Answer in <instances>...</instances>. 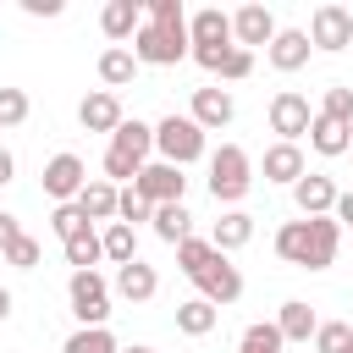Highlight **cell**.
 Listing matches in <instances>:
<instances>
[{
  "label": "cell",
  "mask_w": 353,
  "mask_h": 353,
  "mask_svg": "<svg viewBox=\"0 0 353 353\" xmlns=\"http://www.w3.org/2000/svg\"><path fill=\"white\" fill-rule=\"evenodd\" d=\"M138 66H176L188 55V11L182 0H143V28L132 33Z\"/></svg>",
  "instance_id": "cell-1"
},
{
  "label": "cell",
  "mask_w": 353,
  "mask_h": 353,
  "mask_svg": "<svg viewBox=\"0 0 353 353\" xmlns=\"http://www.w3.org/2000/svg\"><path fill=\"white\" fill-rule=\"evenodd\" d=\"M336 243H342V226L331 215H303V221H287L276 232V254L298 270H325L336 259Z\"/></svg>",
  "instance_id": "cell-2"
},
{
  "label": "cell",
  "mask_w": 353,
  "mask_h": 353,
  "mask_svg": "<svg viewBox=\"0 0 353 353\" xmlns=\"http://www.w3.org/2000/svg\"><path fill=\"white\" fill-rule=\"evenodd\" d=\"M149 149H154V127L149 121H127L110 132V149H105V182H132L143 165H149Z\"/></svg>",
  "instance_id": "cell-3"
},
{
  "label": "cell",
  "mask_w": 353,
  "mask_h": 353,
  "mask_svg": "<svg viewBox=\"0 0 353 353\" xmlns=\"http://www.w3.org/2000/svg\"><path fill=\"white\" fill-rule=\"evenodd\" d=\"M248 188H254V160H248V149L221 143V149L210 154V199H215V204H237Z\"/></svg>",
  "instance_id": "cell-4"
},
{
  "label": "cell",
  "mask_w": 353,
  "mask_h": 353,
  "mask_svg": "<svg viewBox=\"0 0 353 353\" xmlns=\"http://www.w3.org/2000/svg\"><path fill=\"white\" fill-rule=\"evenodd\" d=\"M154 149H160V160L165 165H193L199 154H204V127L193 121V116H165V121H154Z\"/></svg>",
  "instance_id": "cell-5"
},
{
  "label": "cell",
  "mask_w": 353,
  "mask_h": 353,
  "mask_svg": "<svg viewBox=\"0 0 353 353\" xmlns=\"http://www.w3.org/2000/svg\"><path fill=\"white\" fill-rule=\"evenodd\" d=\"M188 281H193V287H199V298H204V303H215V309L243 298V276H237V265H232L226 254H210Z\"/></svg>",
  "instance_id": "cell-6"
},
{
  "label": "cell",
  "mask_w": 353,
  "mask_h": 353,
  "mask_svg": "<svg viewBox=\"0 0 353 353\" xmlns=\"http://www.w3.org/2000/svg\"><path fill=\"white\" fill-rule=\"evenodd\" d=\"M66 298H72V314H77L83 325H105V320H110V287H105L99 270H72Z\"/></svg>",
  "instance_id": "cell-7"
},
{
  "label": "cell",
  "mask_w": 353,
  "mask_h": 353,
  "mask_svg": "<svg viewBox=\"0 0 353 353\" xmlns=\"http://www.w3.org/2000/svg\"><path fill=\"white\" fill-rule=\"evenodd\" d=\"M309 44H314V50H347V44H353V11L336 6V0L314 6V17H309Z\"/></svg>",
  "instance_id": "cell-8"
},
{
  "label": "cell",
  "mask_w": 353,
  "mask_h": 353,
  "mask_svg": "<svg viewBox=\"0 0 353 353\" xmlns=\"http://www.w3.org/2000/svg\"><path fill=\"white\" fill-rule=\"evenodd\" d=\"M270 132H281V143H298V138H309V121H314V110H309V99L298 94V88H281L276 99H270Z\"/></svg>",
  "instance_id": "cell-9"
},
{
  "label": "cell",
  "mask_w": 353,
  "mask_h": 353,
  "mask_svg": "<svg viewBox=\"0 0 353 353\" xmlns=\"http://www.w3.org/2000/svg\"><path fill=\"white\" fill-rule=\"evenodd\" d=\"M132 188L149 199V204H182V193H188V176H182V165H165V160H149L138 176H132Z\"/></svg>",
  "instance_id": "cell-10"
},
{
  "label": "cell",
  "mask_w": 353,
  "mask_h": 353,
  "mask_svg": "<svg viewBox=\"0 0 353 353\" xmlns=\"http://www.w3.org/2000/svg\"><path fill=\"white\" fill-rule=\"evenodd\" d=\"M83 182H88V165H83L72 149H61V154L44 165V193H50L55 204H72V199L83 193Z\"/></svg>",
  "instance_id": "cell-11"
},
{
  "label": "cell",
  "mask_w": 353,
  "mask_h": 353,
  "mask_svg": "<svg viewBox=\"0 0 353 353\" xmlns=\"http://www.w3.org/2000/svg\"><path fill=\"white\" fill-rule=\"evenodd\" d=\"M232 44V17L221 6H204L188 17V50H226Z\"/></svg>",
  "instance_id": "cell-12"
},
{
  "label": "cell",
  "mask_w": 353,
  "mask_h": 353,
  "mask_svg": "<svg viewBox=\"0 0 353 353\" xmlns=\"http://www.w3.org/2000/svg\"><path fill=\"white\" fill-rule=\"evenodd\" d=\"M270 39H276V17H270L265 6H254V0H248V6H237V11H232V44H237V50H248V55H254V44H270Z\"/></svg>",
  "instance_id": "cell-13"
},
{
  "label": "cell",
  "mask_w": 353,
  "mask_h": 353,
  "mask_svg": "<svg viewBox=\"0 0 353 353\" xmlns=\"http://www.w3.org/2000/svg\"><path fill=\"white\" fill-rule=\"evenodd\" d=\"M309 55H314V44L303 28H276V39L265 44V61L276 72H298V66H309Z\"/></svg>",
  "instance_id": "cell-14"
},
{
  "label": "cell",
  "mask_w": 353,
  "mask_h": 353,
  "mask_svg": "<svg viewBox=\"0 0 353 353\" xmlns=\"http://www.w3.org/2000/svg\"><path fill=\"white\" fill-rule=\"evenodd\" d=\"M336 193H342V188H336L325 171H303V176L292 182V204H298V215H331Z\"/></svg>",
  "instance_id": "cell-15"
},
{
  "label": "cell",
  "mask_w": 353,
  "mask_h": 353,
  "mask_svg": "<svg viewBox=\"0 0 353 353\" xmlns=\"http://www.w3.org/2000/svg\"><path fill=\"white\" fill-rule=\"evenodd\" d=\"M204 132H221L232 116H237V105H232V94L226 88H193V110H188Z\"/></svg>",
  "instance_id": "cell-16"
},
{
  "label": "cell",
  "mask_w": 353,
  "mask_h": 353,
  "mask_svg": "<svg viewBox=\"0 0 353 353\" xmlns=\"http://www.w3.org/2000/svg\"><path fill=\"white\" fill-rule=\"evenodd\" d=\"M99 28H105L110 44H127V39L143 28V0H110V6L99 11Z\"/></svg>",
  "instance_id": "cell-17"
},
{
  "label": "cell",
  "mask_w": 353,
  "mask_h": 353,
  "mask_svg": "<svg viewBox=\"0 0 353 353\" xmlns=\"http://www.w3.org/2000/svg\"><path fill=\"white\" fill-rule=\"evenodd\" d=\"M77 121H83L88 132H116V127H121V99H116L110 88H94V94L77 105Z\"/></svg>",
  "instance_id": "cell-18"
},
{
  "label": "cell",
  "mask_w": 353,
  "mask_h": 353,
  "mask_svg": "<svg viewBox=\"0 0 353 353\" xmlns=\"http://www.w3.org/2000/svg\"><path fill=\"white\" fill-rule=\"evenodd\" d=\"M116 193H121L116 182L94 176V182H83V193H77L72 204L83 210V221H88V226H94V221H105V226H110V221H116Z\"/></svg>",
  "instance_id": "cell-19"
},
{
  "label": "cell",
  "mask_w": 353,
  "mask_h": 353,
  "mask_svg": "<svg viewBox=\"0 0 353 353\" xmlns=\"http://www.w3.org/2000/svg\"><path fill=\"white\" fill-rule=\"evenodd\" d=\"M116 292H121L127 303H149V298L160 292V276H154V265H143V259H132V265H116Z\"/></svg>",
  "instance_id": "cell-20"
},
{
  "label": "cell",
  "mask_w": 353,
  "mask_h": 353,
  "mask_svg": "<svg viewBox=\"0 0 353 353\" xmlns=\"http://www.w3.org/2000/svg\"><path fill=\"white\" fill-rule=\"evenodd\" d=\"M248 237H254V215H248V210H226V215L210 226V248H215V254H232V248H243Z\"/></svg>",
  "instance_id": "cell-21"
},
{
  "label": "cell",
  "mask_w": 353,
  "mask_h": 353,
  "mask_svg": "<svg viewBox=\"0 0 353 353\" xmlns=\"http://www.w3.org/2000/svg\"><path fill=\"white\" fill-rule=\"evenodd\" d=\"M276 331H281V342H309V336L320 331V314H314L303 298H287L281 314H276Z\"/></svg>",
  "instance_id": "cell-22"
},
{
  "label": "cell",
  "mask_w": 353,
  "mask_h": 353,
  "mask_svg": "<svg viewBox=\"0 0 353 353\" xmlns=\"http://www.w3.org/2000/svg\"><path fill=\"white\" fill-rule=\"evenodd\" d=\"M298 176H303V149L276 138V143L265 149V182H287V188H292Z\"/></svg>",
  "instance_id": "cell-23"
},
{
  "label": "cell",
  "mask_w": 353,
  "mask_h": 353,
  "mask_svg": "<svg viewBox=\"0 0 353 353\" xmlns=\"http://www.w3.org/2000/svg\"><path fill=\"white\" fill-rule=\"evenodd\" d=\"M132 77H138V55H132L127 44H110V50L99 55V83L116 94V88H127Z\"/></svg>",
  "instance_id": "cell-24"
},
{
  "label": "cell",
  "mask_w": 353,
  "mask_h": 353,
  "mask_svg": "<svg viewBox=\"0 0 353 353\" xmlns=\"http://www.w3.org/2000/svg\"><path fill=\"white\" fill-rule=\"evenodd\" d=\"M309 149H314V154H325V160H336V154H347V149H353V127H336V121L314 116V121H309Z\"/></svg>",
  "instance_id": "cell-25"
},
{
  "label": "cell",
  "mask_w": 353,
  "mask_h": 353,
  "mask_svg": "<svg viewBox=\"0 0 353 353\" xmlns=\"http://www.w3.org/2000/svg\"><path fill=\"white\" fill-rule=\"evenodd\" d=\"M149 226H154V237L171 243V248L193 237V215H188V204H154V221H149Z\"/></svg>",
  "instance_id": "cell-26"
},
{
  "label": "cell",
  "mask_w": 353,
  "mask_h": 353,
  "mask_svg": "<svg viewBox=\"0 0 353 353\" xmlns=\"http://www.w3.org/2000/svg\"><path fill=\"white\" fill-rule=\"evenodd\" d=\"M215 320H221V309H215V303H204V298L176 303V331H182V336H210V331H215Z\"/></svg>",
  "instance_id": "cell-27"
},
{
  "label": "cell",
  "mask_w": 353,
  "mask_h": 353,
  "mask_svg": "<svg viewBox=\"0 0 353 353\" xmlns=\"http://www.w3.org/2000/svg\"><path fill=\"white\" fill-rule=\"evenodd\" d=\"M99 248H105L110 265H132V259H138V232L121 226V221H110V226L99 232Z\"/></svg>",
  "instance_id": "cell-28"
},
{
  "label": "cell",
  "mask_w": 353,
  "mask_h": 353,
  "mask_svg": "<svg viewBox=\"0 0 353 353\" xmlns=\"http://www.w3.org/2000/svg\"><path fill=\"white\" fill-rule=\"evenodd\" d=\"M61 353H121V347H116L110 325H77V331L66 336V347H61Z\"/></svg>",
  "instance_id": "cell-29"
},
{
  "label": "cell",
  "mask_w": 353,
  "mask_h": 353,
  "mask_svg": "<svg viewBox=\"0 0 353 353\" xmlns=\"http://www.w3.org/2000/svg\"><path fill=\"white\" fill-rule=\"evenodd\" d=\"M61 248H66V265H72V270H94V265L105 259V248H99V232H94V226H88V232H77V237H72V243H61Z\"/></svg>",
  "instance_id": "cell-30"
},
{
  "label": "cell",
  "mask_w": 353,
  "mask_h": 353,
  "mask_svg": "<svg viewBox=\"0 0 353 353\" xmlns=\"http://www.w3.org/2000/svg\"><path fill=\"white\" fill-rule=\"evenodd\" d=\"M314 116H325V121H336V127H353V88H347V83H331Z\"/></svg>",
  "instance_id": "cell-31"
},
{
  "label": "cell",
  "mask_w": 353,
  "mask_h": 353,
  "mask_svg": "<svg viewBox=\"0 0 353 353\" xmlns=\"http://www.w3.org/2000/svg\"><path fill=\"white\" fill-rule=\"evenodd\" d=\"M287 342H281V331H276V320H254L248 331H243V342H237V353H281Z\"/></svg>",
  "instance_id": "cell-32"
},
{
  "label": "cell",
  "mask_w": 353,
  "mask_h": 353,
  "mask_svg": "<svg viewBox=\"0 0 353 353\" xmlns=\"http://www.w3.org/2000/svg\"><path fill=\"white\" fill-rule=\"evenodd\" d=\"M116 221L121 226H138V221H154V204L138 193V188H121L116 193Z\"/></svg>",
  "instance_id": "cell-33"
},
{
  "label": "cell",
  "mask_w": 353,
  "mask_h": 353,
  "mask_svg": "<svg viewBox=\"0 0 353 353\" xmlns=\"http://www.w3.org/2000/svg\"><path fill=\"white\" fill-rule=\"evenodd\" d=\"M347 347H353V325H347V320H320L314 353H347Z\"/></svg>",
  "instance_id": "cell-34"
},
{
  "label": "cell",
  "mask_w": 353,
  "mask_h": 353,
  "mask_svg": "<svg viewBox=\"0 0 353 353\" xmlns=\"http://www.w3.org/2000/svg\"><path fill=\"white\" fill-rule=\"evenodd\" d=\"M50 226H55V237H61V243H72L77 232H88V221H83V210H77V204H55V210H50Z\"/></svg>",
  "instance_id": "cell-35"
},
{
  "label": "cell",
  "mask_w": 353,
  "mask_h": 353,
  "mask_svg": "<svg viewBox=\"0 0 353 353\" xmlns=\"http://www.w3.org/2000/svg\"><path fill=\"white\" fill-rule=\"evenodd\" d=\"M28 110H33V105H28L22 88H0V127H22Z\"/></svg>",
  "instance_id": "cell-36"
},
{
  "label": "cell",
  "mask_w": 353,
  "mask_h": 353,
  "mask_svg": "<svg viewBox=\"0 0 353 353\" xmlns=\"http://www.w3.org/2000/svg\"><path fill=\"white\" fill-rule=\"evenodd\" d=\"M210 254H215V248H210V237H188V243H176V265H182V276H193Z\"/></svg>",
  "instance_id": "cell-37"
},
{
  "label": "cell",
  "mask_w": 353,
  "mask_h": 353,
  "mask_svg": "<svg viewBox=\"0 0 353 353\" xmlns=\"http://www.w3.org/2000/svg\"><path fill=\"white\" fill-rule=\"evenodd\" d=\"M6 265H17V270H33V265H39V237H28V232H22V237L6 248Z\"/></svg>",
  "instance_id": "cell-38"
},
{
  "label": "cell",
  "mask_w": 353,
  "mask_h": 353,
  "mask_svg": "<svg viewBox=\"0 0 353 353\" xmlns=\"http://www.w3.org/2000/svg\"><path fill=\"white\" fill-rule=\"evenodd\" d=\"M248 72H254V55H248V50H237V44H232V55H226V61H221V77H226V83H243V77H248Z\"/></svg>",
  "instance_id": "cell-39"
},
{
  "label": "cell",
  "mask_w": 353,
  "mask_h": 353,
  "mask_svg": "<svg viewBox=\"0 0 353 353\" xmlns=\"http://www.w3.org/2000/svg\"><path fill=\"white\" fill-rule=\"evenodd\" d=\"M331 221H336V226H353V188H347V193H336V204H331Z\"/></svg>",
  "instance_id": "cell-40"
},
{
  "label": "cell",
  "mask_w": 353,
  "mask_h": 353,
  "mask_svg": "<svg viewBox=\"0 0 353 353\" xmlns=\"http://www.w3.org/2000/svg\"><path fill=\"white\" fill-rule=\"evenodd\" d=\"M17 237H22V221H17V215H6V210H0V254H6V248H11V243H17Z\"/></svg>",
  "instance_id": "cell-41"
},
{
  "label": "cell",
  "mask_w": 353,
  "mask_h": 353,
  "mask_svg": "<svg viewBox=\"0 0 353 353\" xmlns=\"http://www.w3.org/2000/svg\"><path fill=\"white\" fill-rule=\"evenodd\" d=\"M28 17H61V0H22Z\"/></svg>",
  "instance_id": "cell-42"
},
{
  "label": "cell",
  "mask_w": 353,
  "mask_h": 353,
  "mask_svg": "<svg viewBox=\"0 0 353 353\" xmlns=\"http://www.w3.org/2000/svg\"><path fill=\"white\" fill-rule=\"evenodd\" d=\"M17 176V160H11V149H0V188Z\"/></svg>",
  "instance_id": "cell-43"
},
{
  "label": "cell",
  "mask_w": 353,
  "mask_h": 353,
  "mask_svg": "<svg viewBox=\"0 0 353 353\" xmlns=\"http://www.w3.org/2000/svg\"><path fill=\"white\" fill-rule=\"evenodd\" d=\"M0 320H11V292L0 287Z\"/></svg>",
  "instance_id": "cell-44"
},
{
  "label": "cell",
  "mask_w": 353,
  "mask_h": 353,
  "mask_svg": "<svg viewBox=\"0 0 353 353\" xmlns=\"http://www.w3.org/2000/svg\"><path fill=\"white\" fill-rule=\"evenodd\" d=\"M121 353H154V347H143V342H138V347H121Z\"/></svg>",
  "instance_id": "cell-45"
},
{
  "label": "cell",
  "mask_w": 353,
  "mask_h": 353,
  "mask_svg": "<svg viewBox=\"0 0 353 353\" xmlns=\"http://www.w3.org/2000/svg\"><path fill=\"white\" fill-rule=\"evenodd\" d=\"M347 353H353V347H347Z\"/></svg>",
  "instance_id": "cell-46"
}]
</instances>
